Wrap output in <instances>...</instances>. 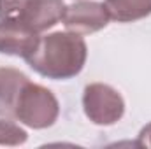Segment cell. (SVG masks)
I'll return each instance as SVG.
<instances>
[{"label": "cell", "instance_id": "cell-9", "mask_svg": "<svg viewBox=\"0 0 151 149\" xmlns=\"http://www.w3.org/2000/svg\"><path fill=\"white\" fill-rule=\"evenodd\" d=\"M28 140V133L14 119H0V146H21Z\"/></svg>", "mask_w": 151, "mask_h": 149}, {"label": "cell", "instance_id": "cell-8", "mask_svg": "<svg viewBox=\"0 0 151 149\" xmlns=\"http://www.w3.org/2000/svg\"><path fill=\"white\" fill-rule=\"evenodd\" d=\"M104 5L118 23H134L151 14V0H106Z\"/></svg>", "mask_w": 151, "mask_h": 149}, {"label": "cell", "instance_id": "cell-11", "mask_svg": "<svg viewBox=\"0 0 151 149\" xmlns=\"http://www.w3.org/2000/svg\"><path fill=\"white\" fill-rule=\"evenodd\" d=\"M135 146H139V148H151V123H148L146 126H142V130L137 135Z\"/></svg>", "mask_w": 151, "mask_h": 149}, {"label": "cell", "instance_id": "cell-3", "mask_svg": "<svg viewBox=\"0 0 151 149\" xmlns=\"http://www.w3.org/2000/svg\"><path fill=\"white\" fill-rule=\"evenodd\" d=\"M83 111L93 125L111 126L123 117L125 100L113 86L91 82L83 91Z\"/></svg>", "mask_w": 151, "mask_h": 149}, {"label": "cell", "instance_id": "cell-5", "mask_svg": "<svg viewBox=\"0 0 151 149\" xmlns=\"http://www.w3.org/2000/svg\"><path fill=\"white\" fill-rule=\"evenodd\" d=\"M40 34L21 19H0V54L27 60L39 46Z\"/></svg>", "mask_w": 151, "mask_h": 149}, {"label": "cell", "instance_id": "cell-10", "mask_svg": "<svg viewBox=\"0 0 151 149\" xmlns=\"http://www.w3.org/2000/svg\"><path fill=\"white\" fill-rule=\"evenodd\" d=\"M28 0H0V19H16Z\"/></svg>", "mask_w": 151, "mask_h": 149}, {"label": "cell", "instance_id": "cell-1", "mask_svg": "<svg viewBox=\"0 0 151 149\" xmlns=\"http://www.w3.org/2000/svg\"><path fill=\"white\" fill-rule=\"evenodd\" d=\"M86 58L88 47L83 35L67 30L40 37L37 49L25 62L42 77L53 81H67L83 70Z\"/></svg>", "mask_w": 151, "mask_h": 149}, {"label": "cell", "instance_id": "cell-2", "mask_svg": "<svg viewBox=\"0 0 151 149\" xmlns=\"http://www.w3.org/2000/svg\"><path fill=\"white\" fill-rule=\"evenodd\" d=\"M60 116V104L51 90L28 81L16 102L14 121L34 130H44L56 123Z\"/></svg>", "mask_w": 151, "mask_h": 149}, {"label": "cell", "instance_id": "cell-7", "mask_svg": "<svg viewBox=\"0 0 151 149\" xmlns=\"http://www.w3.org/2000/svg\"><path fill=\"white\" fill-rule=\"evenodd\" d=\"M28 75L12 67H0V117L14 119V109Z\"/></svg>", "mask_w": 151, "mask_h": 149}, {"label": "cell", "instance_id": "cell-6", "mask_svg": "<svg viewBox=\"0 0 151 149\" xmlns=\"http://www.w3.org/2000/svg\"><path fill=\"white\" fill-rule=\"evenodd\" d=\"M65 9L67 5L63 0H28L16 19H21L35 32L42 34L62 21Z\"/></svg>", "mask_w": 151, "mask_h": 149}, {"label": "cell", "instance_id": "cell-4", "mask_svg": "<svg viewBox=\"0 0 151 149\" xmlns=\"http://www.w3.org/2000/svg\"><path fill=\"white\" fill-rule=\"evenodd\" d=\"M109 12L104 4L93 0H81L72 5H67L62 18L65 28L79 35H90L100 32L109 25Z\"/></svg>", "mask_w": 151, "mask_h": 149}]
</instances>
